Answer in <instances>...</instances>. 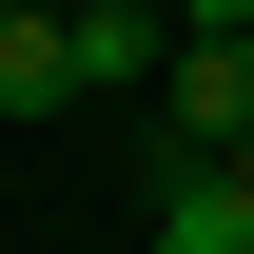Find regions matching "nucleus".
Wrapping results in <instances>:
<instances>
[{"instance_id": "1", "label": "nucleus", "mask_w": 254, "mask_h": 254, "mask_svg": "<svg viewBox=\"0 0 254 254\" xmlns=\"http://www.w3.org/2000/svg\"><path fill=\"white\" fill-rule=\"evenodd\" d=\"M137 195H157V254H254V176L235 157H176V137H157Z\"/></svg>"}, {"instance_id": "2", "label": "nucleus", "mask_w": 254, "mask_h": 254, "mask_svg": "<svg viewBox=\"0 0 254 254\" xmlns=\"http://www.w3.org/2000/svg\"><path fill=\"white\" fill-rule=\"evenodd\" d=\"M157 137H176V157H235V137H254V39H176Z\"/></svg>"}, {"instance_id": "3", "label": "nucleus", "mask_w": 254, "mask_h": 254, "mask_svg": "<svg viewBox=\"0 0 254 254\" xmlns=\"http://www.w3.org/2000/svg\"><path fill=\"white\" fill-rule=\"evenodd\" d=\"M59 98H98V78H78V20L20 0V20H0V118H59Z\"/></svg>"}, {"instance_id": "4", "label": "nucleus", "mask_w": 254, "mask_h": 254, "mask_svg": "<svg viewBox=\"0 0 254 254\" xmlns=\"http://www.w3.org/2000/svg\"><path fill=\"white\" fill-rule=\"evenodd\" d=\"M78 20V78H176V0H59Z\"/></svg>"}, {"instance_id": "5", "label": "nucleus", "mask_w": 254, "mask_h": 254, "mask_svg": "<svg viewBox=\"0 0 254 254\" xmlns=\"http://www.w3.org/2000/svg\"><path fill=\"white\" fill-rule=\"evenodd\" d=\"M176 39H254V0H176Z\"/></svg>"}, {"instance_id": "6", "label": "nucleus", "mask_w": 254, "mask_h": 254, "mask_svg": "<svg viewBox=\"0 0 254 254\" xmlns=\"http://www.w3.org/2000/svg\"><path fill=\"white\" fill-rule=\"evenodd\" d=\"M235 176H254V137H235Z\"/></svg>"}, {"instance_id": "7", "label": "nucleus", "mask_w": 254, "mask_h": 254, "mask_svg": "<svg viewBox=\"0 0 254 254\" xmlns=\"http://www.w3.org/2000/svg\"><path fill=\"white\" fill-rule=\"evenodd\" d=\"M0 20H20V0H0Z\"/></svg>"}]
</instances>
